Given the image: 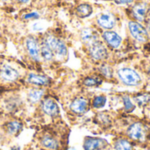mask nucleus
Here are the masks:
<instances>
[{
  "instance_id": "f257e3e1",
  "label": "nucleus",
  "mask_w": 150,
  "mask_h": 150,
  "mask_svg": "<svg viewBox=\"0 0 150 150\" xmlns=\"http://www.w3.org/2000/svg\"><path fill=\"white\" fill-rule=\"evenodd\" d=\"M45 42L48 45V47L52 50L53 54L56 56L58 59H63L67 55L68 53L67 47L61 40L49 35L47 37Z\"/></svg>"
},
{
  "instance_id": "f03ea898",
  "label": "nucleus",
  "mask_w": 150,
  "mask_h": 150,
  "mask_svg": "<svg viewBox=\"0 0 150 150\" xmlns=\"http://www.w3.org/2000/svg\"><path fill=\"white\" fill-rule=\"evenodd\" d=\"M119 77L120 80L127 85L129 86H136L139 85L142 79L137 72H135L134 69L129 68H123L120 69L118 72Z\"/></svg>"
},
{
  "instance_id": "7ed1b4c3",
  "label": "nucleus",
  "mask_w": 150,
  "mask_h": 150,
  "mask_svg": "<svg viewBox=\"0 0 150 150\" xmlns=\"http://www.w3.org/2000/svg\"><path fill=\"white\" fill-rule=\"evenodd\" d=\"M129 31L132 34V36L138 41L140 42H146L149 38V33L147 29L139 22L136 21H131L128 24Z\"/></svg>"
},
{
  "instance_id": "20e7f679",
  "label": "nucleus",
  "mask_w": 150,
  "mask_h": 150,
  "mask_svg": "<svg viewBox=\"0 0 150 150\" xmlns=\"http://www.w3.org/2000/svg\"><path fill=\"white\" fill-rule=\"evenodd\" d=\"M89 50H90L91 56L97 61L105 60L108 56V52H107L106 47L99 40H96L93 43L90 44Z\"/></svg>"
},
{
  "instance_id": "39448f33",
  "label": "nucleus",
  "mask_w": 150,
  "mask_h": 150,
  "mask_svg": "<svg viewBox=\"0 0 150 150\" xmlns=\"http://www.w3.org/2000/svg\"><path fill=\"white\" fill-rule=\"evenodd\" d=\"M129 138L138 142H143L146 138V128L142 123H134L127 129Z\"/></svg>"
},
{
  "instance_id": "423d86ee",
  "label": "nucleus",
  "mask_w": 150,
  "mask_h": 150,
  "mask_svg": "<svg viewBox=\"0 0 150 150\" xmlns=\"http://www.w3.org/2000/svg\"><path fill=\"white\" fill-rule=\"evenodd\" d=\"M108 146L106 140L102 138L87 137L83 142L84 150H102Z\"/></svg>"
},
{
  "instance_id": "0eeeda50",
  "label": "nucleus",
  "mask_w": 150,
  "mask_h": 150,
  "mask_svg": "<svg viewBox=\"0 0 150 150\" xmlns=\"http://www.w3.org/2000/svg\"><path fill=\"white\" fill-rule=\"evenodd\" d=\"M25 45H26V48L30 56L33 60L39 61L40 58V49L37 40L32 37H29L25 40Z\"/></svg>"
},
{
  "instance_id": "6e6552de",
  "label": "nucleus",
  "mask_w": 150,
  "mask_h": 150,
  "mask_svg": "<svg viewBox=\"0 0 150 150\" xmlns=\"http://www.w3.org/2000/svg\"><path fill=\"white\" fill-rule=\"evenodd\" d=\"M103 38L104 40L106 41V43L113 47V48H117L120 46L121 42H122V39L121 37L115 32L112 31H106L103 33Z\"/></svg>"
},
{
  "instance_id": "1a4fd4ad",
  "label": "nucleus",
  "mask_w": 150,
  "mask_h": 150,
  "mask_svg": "<svg viewBox=\"0 0 150 150\" xmlns=\"http://www.w3.org/2000/svg\"><path fill=\"white\" fill-rule=\"evenodd\" d=\"M132 12L135 19L139 21H143L148 15L149 6L145 3H138L133 7Z\"/></svg>"
},
{
  "instance_id": "9d476101",
  "label": "nucleus",
  "mask_w": 150,
  "mask_h": 150,
  "mask_svg": "<svg viewBox=\"0 0 150 150\" xmlns=\"http://www.w3.org/2000/svg\"><path fill=\"white\" fill-rule=\"evenodd\" d=\"M98 24L105 29H112L114 27L116 21L111 13H103L98 18Z\"/></svg>"
},
{
  "instance_id": "9b49d317",
  "label": "nucleus",
  "mask_w": 150,
  "mask_h": 150,
  "mask_svg": "<svg viewBox=\"0 0 150 150\" xmlns=\"http://www.w3.org/2000/svg\"><path fill=\"white\" fill-rule=\"evenodd\" d=\"M43 112L49 116H56L59 113V107L55 101L53 99H46L42 103Z\"/></svg>"
},
{
  "instance_id": "f8f14e48",
  "label": "nucleus",
  "mask_w": 150,
  "mask_h": 150,
  "mask_svg": "<svg viewBox=\"0 0 150 150\" xmlns=\"http://www.w3.org/2000/svg\"><path fill=\"white\" fill-rule=\"evenodd\" d=\"M88 109V101L83 98L75 99L70 105V110L76 113H84Z\"/></svg>"
},
{
  "instance_id": "ddd939ff",
  "label": "nucleus",
  "mask_w": 150,
  "mask_h": 150,
  "mask_svg": "<svg viewBox=\"0 0 150 150\" xmlns=\"http://www.w3.org/2000/svg\"><path fill=\"white\" fill-rule=\"evenodd\" d=\"M0 74H1V76H2L4 80H6V81H11V82L17 80L18 77V71H17L15 69H13L12 67L9 66V65H4V66H3V68L1 69Z\"/></svg>"
},
{
  "instance_id": "4468645a",
  "label": "nucleus",
  "mask_w": 150,
  "mask_h": 150,
  "mask_svg": "<svg viewBox=\"0 0 150 150\" xmlns=\"http://www.w3.org/2000/svg\"><path fill=\"white\" fill-rule=\"evenodd\" d=\"M81 37H82L83 41L85 42V43H88L89 45L93 43L94 41L98 40V34H97V33L94 30L91 29V28L83 29L82 31Z\"/></svg>"
},
{
  "instance_id": "2eb2a0df",
  "label": "nucleus",
  "mask_w": 150,
  "mask_h": 150,
  "mask_svg": "<svg viewBox=\"0 0 150 150\" xmlns=\"http://www.w3.org/2000/svg\"><path fill=\"white\" fill-rule=\"evenodd\" d=\"M27 82L35 85H47L49 83V79L45 76L30 74L27 77Z\"/></svg>"
},
{
  "instance_id": "dca6fc26",
  "label": "nucleus",
  "mask_w": 150,
  "mask_h": 150,
  "mask_svg": "<svg viewBox=\"0 0 150 150\" xmlns=\"http://www.w3.org/2000/svg\"><path fill=\"white\" fill-rule=\"evenodd\" d=\"M41 144L43 147L48 149H56L58 148V142L52 136L46 135L41 140Z\"/></svg>"
},
{
  "instance_id": "f3484780",
  "label": "nucleus",
  "mask_w": 150,
  "mask_h": 150,
  "mask_svg": "<svg viewBox=\"0 0 150 150\" xmlns=\"http://www.w3.org/2000/svg\"><path fill=\"white\" fill-rule=\"evenodd\" d=\"M92 13V7L88 4H80L76 8V14L80 18H86L89 17Z\"/></svg>"
},
{
  "instance_id": "a211bd4d",
  "label": "nucleus",
  "mask_w": 150,
  "mask_h": 150,
  "mask_svg": "<svg viewBox=\"0 0 150 150\" xmlns=\"http://www.w3.org/2000/svg\"><path fill=\"white\" fill-rule=\"evenodd\" d=\"M40 55L42 56L44 60L51 61L53 59V56H54L53 52L45 41L41 44V47H40Z\"/></svg>"
},
{
  "instance_id": "6ab92c4d",
  "label": "nucleus",
  "mask_w": 150,
  "mask_h": 150,
  "mask_svg": "<svg viewBox=\"0 0 150 150\" xmlns=\"http://www.w3.org/2000/svg\"><path fill=\"white\" fill-rule=\"evenodd\" d=\"M114 149L116 150H133V146L128 141L120 139L115 142Z\"/></svg>"
},
{
  "instance_id": "aec40b11",
  "label": "nucleus",
  "mask_w": 150,
  "mask_h": 150,
  "mask_svg": "<svg viewBox=\"0 0 150 150\" xmlns=\"http://www.w3.org/2000/svg\"><path fill=\"white\" fill-rule=\"evenodd\" d=\"M43 94L44 91L42 90H31L28 93V98L32 103H36L41 98Z\"/></svg>"
},
{
  "instance_id": "412c9836",
  "label": "nucleus",
  "mask_w": 150,
  "mask_h": 150,
  "mask_svg": "<svg viewBox=\"0 0 150 150\" xmlns=\"http://www.w3.org/2000/svg\"><path fill=\"white\" fill-rule=\"evenodd\" d=\"M21 127H22V125L18 121H11L7 125V130L11 134L18 133L20 131Z\"/></svg>"
},
{
  "instance_id": "4be33fe9",
  "label": "nucleus",
  "mask_w": 150,
  "mask_h": 150,
  "mask_svg": "<svg viewBox=\"0 0 150 150\" xmlns=\"http://www.w3.org/2000/svg\"><path fill=\"white\" fill-rule=\"evenodd\" d=\"M102 83V80L99 79L98 77L97 76H90V77H87L85 78V80L83 81V83L84 85L86 86H96V85H98Z\"/></svg>"
},
{
  "instance_id": "5701e85b",
  "label": "nucleus",
  "mask_w": 150,
  "mask_h": 150,
  "mask_svg": "<svg viewBox=\"0 0 150 150\" xmlns=\"http://www.w3.org/2000/svg\"><path fill=\"white\" fill-rule=\"evenodd\" d=\"M105 103H106V98L105 96H98L94 98L92 105L95 108H102L103 106H105Z\"/></svg>"
},
{
  "instance_id": "b1692460",
  "label": "nucleus",
  "mask_w": 150,
  "mask_h": 150,
  "mask_svg": "<svg viewBox=\"0 0 150 150\" xmlns=\"http://www.w3.org/2000/svg\"><path fill=\"white\" fill-rule=\"evenodd\" d=\"M135 100H136V102H137V104L139 105L142 106V105H146V104H148L149 102L150 97L149 95H147V94H142V95L138 96L135 98Z\"/></svg>"
},
{
  "instance_id": "393cba45",
  "label": "nucleus",
  "mask_w": 150,
  "mask_h": 150,
  "mask_svg": "<svg viewBox=\"0 0 150 150\" xmlns=\"http://www.w3.org/2000/svg\"><path fill=\"white\" fill-rule=\"evenodd\" d=\"M123 103H124V107L127 112H132L134 109V105L130 100L128 97H123Z\"/></svg>"
},
{
  "instance_id": "a878e982",
  "label": "nucleus",
  "mask_w": 150,
  "mask_h": 150,
  "mask_svg": "<svg viewBox=\"0 0 150 150\" xmlns=\"http://www.w3.org/2000/svg\"><path fill=\"white\" fill-rule=\"evenodd\" d=\"M100 71L107 78H111L112 76V68L110 66H107V65L101 66Z\"/></svg>"
},
{
  "instance_id": "bb28decb",
  "label": "nucleus",
  "mask_w": 150,
  "mask_h": 150,
  "mask_svg": "<svg viewBox=\"0 0 150 150\" xmlns=\"http://www.w3.org/2000/svg\"><path fill=\"white\" fill-rule=\"evenodd\" d=\"M39 17V14L36 13V12H32V13H29V14H26L25 16V18H38Z\"/></svg>"
},
{
  "instance_id": "cd10ccee",
  "label": "nucleus",
  "mask_w": 150,
  "mask_h": 150,
  "mask_svg": "<svg viewBox=\"0 0 150 150\" xmlns=\"http://www.w3.org/2000/svg\"><path fill=\"white\" fill-rule=\"evenodd\" d=\"M116 3L118 4H131L134 2V0H115Z\"/></svg>"
},
{
  "instance_id": "c85d7f7f",
  "label": "nucleus",
  "mask_w": 150,
  "mask_h": 150,
  "mask_svg": "<svg viewBox=\"0 0 150 150\" xmlns=\"http://www.w3.org/2000/svg\"><path fill=\"white\" fill-rule=\"evenodd\" d=\"M18 1H20V2H24V3H25V2H28L29 0H18Z\"/></svg>"
},
{
  "instance_id": "c756f323",
  "label": "nucleus",
  "mask_w": 150,
  "mask_h": 150,
  "mask_svg": "<svg viewBox=\"0 0 150 150\" xmlns=\"http://www.w3.org/2000/svg\"><path fill=\"white\" fill-rule=\"evenodd\" d=\"M148 27H149V29L150 30V20L149 21V23H148Z\"/></svg>"
},
{
  "instance_id": "7c9ffc66",
  "label": "nucleus",
  "mask_w": 150,
  "mask_h": 150,
  "mask_svg": "<svg viewBox=\"0 0 150 150\" xmlns=\"http://www.w3.org/2000/svg\"><path fill=\"white\" fill-rule=\"evenodd\" d=\"M149 73H150V69H149Z\"/></svg>"
}]
</instances>
